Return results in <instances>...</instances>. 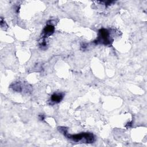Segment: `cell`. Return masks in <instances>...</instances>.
<instances>
[{"instance_id": "6da1fadb", "label": "cell", "mask_w": 147, "mask_h": 147, "mask_svg": "<svg viewBox=\"0 0 147 147\" xmlns=\"http://www.w3.org/2000/svg\"><path fill=\"white\" fill-rule=\"evenodd\" d=\"M58 130L67 138L75 142H83L84 143H93L95 139L94 135L91 133H81L76 134H70L68 132V129L65 127L61 126L58 127Z\"/></svg>"}, {"instance_id": "7a4b0ae2", "label": "cell", "mask_w": 147, "mask_h": 147, "mask_svg": "<svg viewBox=\"0 0 147 147\" xmlns=\"http://www.w3.org/2000/svg\"><path fill=\"white\" fill-rule=\"evenodd\" d=\"M111 36L110 30L105 28L100 29L98 31V37L94 41V42L96 44L110 45L113 41V39Z\"/></svg>"}, {"instance_id": "3957f363", "label": "cell", "mask_w": 147, "mask_h": 147, "mask_svg": "<svg viewBox=\"0 0 147 147\" xmlns=\"http://www.w3.org/2000/svg\"><path fill=\"white\" fill-rule=\"evenodd\" d=\"M55 32V27L52 24H48L43 29L40 37V40H45L46 38L51 36Z\"/></svg>"}, {"instance_id": "277c9868", "label": "cell", "mask_w": 147, "mask_h": 147, "mask_svg": "<svg viewBox=\"0 0 147 147\" xmlns=\"http://www.w3.org/2000/svg\"><path fill=\"white\" fill-rule=\"evenodd\" d=\"M64 94L63 92H55L53 93L50 98L51 105L56 104L60 103L64 98Z\"/></svg>"}, {"instance_id": "5b68a950", "label": "cell", "mask_w": 147, "mask_h": 147, "mask_svg": "<svg viewBox=\"0 0 147 147\" xmlns=\"http://www.w3.org/2000/svg\"><path fill=\"white\" fill-rule=\"evenodd\" d=\"M45 119V116L43 114L39 115V119L41 121H43Z\"/></svg>"}]
</instances>
